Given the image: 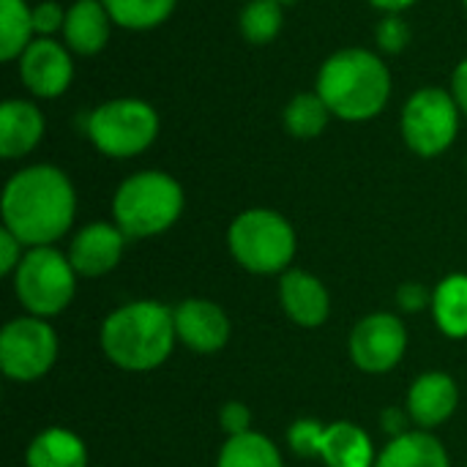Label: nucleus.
Listing matches in <instances>:
<instances>
[{"mask_svg": "<svg viewBox=\"0 0 467 467\" xmlns=\"http://www.w3.org/2000/svg\"><path fill=\"white\" fill-rule=\"evenodd\" d=\"M77 194L68 175L52 164H33L3 189V227L27 246H49L71 227Z\"/></svg>", "mask_w": 467, "mask_h": 467, "instance_id": "1", "label": "nucleus"}, {"mask_svg": "<svg viewBox=\"0 0 467 467\" xmlns=\"http://www.w3.org/2000/svg\"><path fill=\"white\" fill-rule=\"evenodd\" d=\"M315 90L323 96L334 118L364 123L389 107L391 71L372 49L348 47L323 60Z\"/></svg>", "mask_w": 467, "mask_h": 467, "instance_id": "2", "label": "nucleus"}, {"mask_svg": "<svg viewBox=\"0 0 467 467\" xmlns=\"http://www.w3.org/2000/svg\"><path fill=\"white\" fill-rule=\"evenodd\" d=\"M175 312L156 301H137L112 312L101 326V348L112 364L148 372L167 361L175 345Z\"/></svg>", "mask_w": 467, "mask_h": 467, "instance_id": "3", "label": "nucleus"}, {"mask_svg": "<svg viewBox=\"0 0 467 467\" xmlns=\"http://www.w3.org/2000/svg\"><path fill=\"white\" fill-rule=\"evenodd\" d=\"M183 211L181 183L161 170H142L126 178L112 200L115 224L126 238H150L170 230Z\"/></svg>", "mask_w": 467, "mask_h": 467, "instance_id": "4", "label": "nucleus"}, {"mask_svg": "<svg viewBox=\"0 0 467 467\" xmlns=\"http://www.w3.org/2000/svg\"><path fill=\"white\" fill-rule=\"evenodd\" d=\"M159 112L145 99L123 96L101 101L88 115V137L99 153L109 159H131L145 153L159 137Z\"/></svg>", "mask_w": 467, "mask_h": 467, "instance_id": "5", "label": "nucleus"}, {"mask_svg": "<svg viewBox=\"0 0 467 467\" xmlns=\"http://www.w3.org/2000/svg\"><path fill=\"white\" fill-rule=\"evenodd\" d=\"M233 257L252 274H279L296 254V233L290 222L268 208H249L227 233Z\"/></svg>", "mask_w": 467, "mask_h": 467, "instance_id": "6", "label": "nucleus"}, {"mask_svg": "<svg viewBox=\"0 0 467 467\" xmlns=\"http://www.w3.org/2000/svg\"><path fill=\"white\" fill-rule=\"evenodd\" d=\"M460 107L451 90L427 85L419 88L402 107L400 129L405 145L424 159L446 153L460 134Z\"/></svg>", "mask_w": 467, "mask_h": 467, "instance_id": "7", "label": "nucleus"}, {"mask_svg": "<svg viewBox=\"0 0 467 467\" xmlns=\"http://www.w3.org/2000/svg\"><path fill=\"white\" fill-rule=\"evenodd\" d=\"M74 265L57 249L33 246L14 271V287L22 306L38 317L57 315L74 298Z\"/></svg>", "mask_w": 467, "mask_h": 467, "instance_id": "8", "label": "nucleus"}, {"mask_svg": "<svg viewBox=\"0 0 467 467\" xmlns=\"http://www.w3.org/2000/svg\"><path fill=\"white\" fill-rule=\"evenodd\" d=\"M57 356L55 331L41 317H19L0 334V367L14 380L41 378Z\"/></svg>", "mask_w": 467, "mask_h": 467, "instance_id": "9", "label": "nucleus"}, {"mask_svg": "<svg viewBox=\"0 0 467 467\" xmlns=\"http://www.w3.org/2000/svg\"><path fill=\"white\" fill-rule=\"evenodd\" d=\"M19 79L36 99H57L71 88V49L55 38L36 36L19 57Z\"/></svg>", "mask_w": 467, "mask_h": 467, "instance_id": "10", "label": "nucleus"}, {"mask_svg": "<svg viewBox=\"0 0 467 467\" xmlns=\"http://www.w3.org/2000/svg\"><path fill=\"white\" fill-rule=\"evenodd\" d=\"M408 348V334L400 317L378 312L364 317L350 337V356L364 372H389L400 364Z\"/></svg>", "mask_w": 467, "mask_h": 467, "instance_id": "11", "label": "nucleus"}, {"mask_svg": "<svg viewBox=\"0 0 467 467\" xmlns=\"http://www.w3.org/2000/svg\"><path fill=\"white\" fill-rule=\"evenodd\" d=\"M126 235L118 224L93 222L77 233L68 249V260L77 274L82 276H104L109 274L123 254Z\"/></svg>", "mask_w": 467, "mask_h": 467, "instance_id": "12", "label": "nucleus"}, {"mask_svg": "<svg viewBox=\"0 0 467 467\" xmlns=\"http://www.w3.org/2000/svg\"><path fill=\"white\" fill-rule=\"evenodd\" d=\"M175 331L183 345L197 353H216L230 339L227 315L211 301H183L175 309Z\"/></svg>", "mask_w": 467, "mask_h": 467, "instance_id": "13", "label": "nucleus"}, {"mask_svg": "<svg viewBox=\"0 0 467 467\" xmlns=\"http://www.w3.org/2000/svg\"><path fill=\"white\" fill-rule=\"evenodd\" d=\"M47 118L27 99H5L0 104V156L22 159L44 140Z\"/></svg>", "mask_w": 467, "mask_h": 467, "instance_id": "14", "label": "nucleus"}, {"mask_svg": "<svg viewBox=\"0 0 467 467\" xmlns=\"http://www.w3.org/2000/svg\"><path fill=\"white\" fill-rule=\"evenodd\" d=\"M112 25L115 22L101 0H74L66 11L63 41L77 55H99L109 41Z\"/></svg>", "mask_w": 467, "mask_h": 467, "instance_id": "15", "label": "nucleus"}, {"mask_svg": "<svg viewBox=\"0 0 467 467\" xmlns=\"http://www.w3.org/2000/svg\"><path fill=\"white\" fill-rule=\"evenodd\" d=\"M457 402H460L457 383L443 372L421 375L410 386V394H408V410L413 421L427 430L451 419V413L457 410Z\"/></svg>", "mask_w": 467, "mask_h": 467, "instance_id": "16", "label": "nucleus"}, {"mask_svg": "<svg viewBox=\"0 0 467 467\" xmlns=\"http://www.w3.org/2000/svg\"><path fill=\"white\" fill-rule=\"evenodd\" d=\"M279 296H282V306L290 315V320H296L298 326L315 328L320 323H326L328 317V293L320 285V279L309 276L306 271H287L282 276L279 285Z\"/></svg>", "mask_w": 467, "mask_h": 467, "instance_id": "17", "label": "nucleus"}, {"mask_svg": "<svg viewBox=\"0 0 467 467\" xmlns=\"http://www.w3.org/2000/svg\"><path fill=\"white\" fill-rule=\"evenodd\" d=\"M317 457H323L328 467H372L375 451L361 427L350 421H337L331 427H323Z\"/></svg>", "mask_w": 467, "mask_h": 467, "instance_id": "18", "label": "nucleus"}, {"mask_svg": "<svg viewBox=\"0 0 467 467\" xmlns=\"http://www.w3.org/2000/svg\"><path fill=\"white\" fill-rule=\"evenodd\" d=\"M375 467H449V457L432 435L405 432L386 446Z\"/></svg>", "mask_w": 467, "mask_h": 467, "instance_id": "19", "label": "nucleus"}, {"mask_svg": "<svg viewBox=\"0 0 467 467\" xmlns=\"http://www.w3.org/2000/svg\"><path fill=\"white\" fill-rule=\"evenodd\" d=\"M27 467H88V451L74 432L55 427L30 443Z\"/></svg>", "mask_w": 467, "mask_h": 467, "instance_id": "20", "label": "nucleus"}, {"mask_svg": "<svg viewBox=\"0 0 467 467\" xmlns=\"http://www.w3.org/2000/svg\"><path fill=\"white\" fill-rule=\"evenodd\" d=\"M33 38V5L27 0H0V60H19Z\"/></svg>", "mask_w": 467, "mask_h": 467, "instance_id": "21", "label": "nucleus"}, {"mask_svg": "<svg viewBox=\"0 0 467 467\" xmlns=\"http://www.w3.org/2000/svg\"><path fill=\"white\" fill-rule=\"evenodd\" d=\"M432 312L435 323L446 337H467V276L454 274L438 285L432 293Z\"/></svg>", "mask_w": 467, "mask_h": 467, "instance_id": "22", "label": "nucleus"}, {"mask_svg": "<svg viewBox=\"0 0 467 467\" xmlns=\"http://www.w3.org/2000/svg\"><path fill=\"white\" fill-rule=\"evenodd\" d=\"M331 118L334 115H331L328 104L323 101V96L317 90L293 96L287 101V107H285V115H282L285 129L293 137H298V140H315V137H320L326 131V126H328Z\"/></svg>", "mask_w": 467, "mask_h": 467, "instance_id": "23", "label": "nucleus"}, {"mask_svg": "<svg viewBox=\"0 0 467 467\" xmlns=\"http://www.w3.org/2000/svg\"><path fill=\"white\" fill-rule=\"evenodd\" d=\"M112 22L123 30H153L164 25L178 0H101Z\"/></svg>", "mask_w": 467, "mask_h": 467, "instance_id": "24", "label": "nucleus"}, {"mask_svg": "<svg viewBox=\"0 0 467 467\" xmlns=\"http://www.w3.org/2000/svg\"><path fill=\"white\" fill-rule=\"evenodd\" d=\"M282 27H285V11L282 3L276 0H249L238 14V30L254 47H265L276 41Z\"/></svg>", "mask_w": 467, "mask_h": 467, "instance_id": "25", "label": "nucleus"}, {"mask_svg": "<svg viewBox=\"0 0 467 467\" xmlns=\"http://www.w3.org/2000/svg\"><path fill=\"white\" fill-rule=\"evenodd\" d=\"M219 467H282V457L268 438L244 432L224 443Z\"/></svg>", "mask_w": 467, "mask_h": 467, "instance_id": "26", "label": "nucleus"}, {"mask_svg": "<svg viewBox=\"0 0 467 467\" xmlns=\"http://www.w3.org/2000/svg\"><path fill=\"white\" fill-rule=\"evenodd\" d=\"M378 47L389 55H400L410 44V25L402 19V14H386L375 27Z\"/></svg>", "mask_w": 467, "mask_h": 467, "instance_id": "27", "label": "nucleus"}, {"mask_svg": "<svg viewBox=\"0 0 467 467\" xmlns=\"http://www.w3.org/2000/svg\"><path fill=\"white\" fill-rule=\"evenodd\" d=\"M320 435L323 427L312 419H301L290 427V446L298 457H317V446H320Z\"/></svg>", "mask_w": 467, "mask_h": 467, "instance_id": "28", "label": "nucleus"}, {"mask_svg": "<svg viewBox=\"0 0 467 467\" xmlns=\"http://www.w3.org/2000/svg\"><path fill=\"white\" fill-rule=\"evenodd\" d=\"M66 11L57 0H44V3H36L33 5V27H36V36H47L52 38V33L63 30L66 25Z\"/></svg>", "mask_w": 467, "mask_h": 467, "instance_id": "29", "label": "nucleus"}, {"mask_svg": "<svg viewBox=\"0 0 467 467\" xmlns=\"http://www.w3.org/2000/svg\"><path fill=\"white\" fill-rule=\"evenodd\" d=\"M219 421H222L224 432H227L230 438H235V435L249 432L252 413H249V408L241 405V402H227V405L222 408V413H219Z\"/></svg>", "mask_w": 467, "mask_h": 467, "instance_id": "30", "label": "nucleus"}, {"mask_svg": "<svg viewBox=\"0 0 467 467\" xmlns=\"http://www.w3.org/2000/svg\"><path fill=\"white\" fill-rule=\"evenodd\" d=\"M22 263V241L11 230H0V274L16 271Z\"/></svg>", "mask_w": 467, "mask_h": 467, "instance_id": "31", "label": "nucleus"}, {"mask_svg": "<svg viewBox=\"0 0 467 467\" xmlns=\"http://www.w3.org/2000/svg\"><path fill=\"white\" fill-rule=\"evenodd\" d=\"M451 96L460 107V112L467 118V57L457 63V68L451 71Z\"/></svg>", "mask_w": 467, "mask_h": 467, "instance_id": "32", "label": "nucleus"}, {"mask_svg": "<svg viewBox=\"0 0 467 467\" xmlns=\"http://www.w3.org/2000/svg\"><path fill=\"white\" fill-rule=\"evenodd\" d=\"M430 301V293L421 287V285H405L402 290H400V304L405 306V309H421L424 304Z\"/></svg>", "mask_w": 467, "mask_h": 467, "instance_id": "33", "label": "nucleus"}, {"mask_svg": "<svg viewBox=\"0 0 467 467\" xmlns=\"http://www.w3.org/2000/svg\"><path fill=\"white\" fill-rule=\"evenodd\" d=\"M378 11H383V14H402V11H408L410 5H416L419 0H369Z\"/></svg>", "mask_w": 467, "mask_h": 467, "instance_id": "34", "label": "nucleus"}, {"mask_svg": "<svg viewBox=\"0 0 467 467\" xmlns=\"http://www.w3.org/2000/svg\"><path fill=\"white\" fill-rule=\"evenodd\" d=\"M383 427H386V432H391V435H405L402 430H405V416L400 413V410H386L383 413Z\"/></svg>", "mask_w": 467, "mask_h": 467, "instance_id": "35", "label": "nucleus"}, {"mask_svg": "<svg viewBox=\"0 0 467 467\" xmlns=\"http://www.w3.org/2000/svg\"><path fill=\"white\" fill-rule=\"evenodd\" d=\"M276 3H282V5H290V3H298V0H276Z\"/></svg>", "mask_w": 467, "mask_h": 467, "instance_id": "36", "label": "nucleus"}, {"mask_svg": "<svg viewBox=\"0 0 467 467\" xmlns=\"http://www.w3.org/2000/svg\"><path fill=\"white\" fill-rule=\"evenodd\" d=\"M462 5H465V11H467V0H462Z\"/></svg>", "mask_w": 467, "mask_h": 467, "instance_id": "37", "label": "nucleus"}]
</instances>
